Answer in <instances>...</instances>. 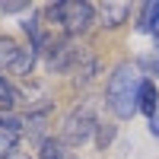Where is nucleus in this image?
<instances>
[{
  "mask_svg": "<svg viewBox=\"0 0 159 159\" xmlns=\"http://www.w3.org/2000/svg\"><path fill=\"white\" fill-rule=\"evenodd\" d=\"M140 70L134 61L115 64L105 83V105L118 121H130L137 115V92H140Z\"/></svg>",
  "mask_w": 159,
  "mask_h": 159,
  "instance_id": "nucleus-1",
  "label": "nucleus"
},
{
  "mask_svg": "<svg viewBox=\"0 0 159 159\" xmlns=\"http://www.w3.org/2000/svg\"><path fill=\"white\" fill-rule=\"evenodd\" d=\"M96 124H99V118H96V111H92V105L80 102V105H73V108L67 111V118H64L61 140L67 143V147H83V143L96 134Z\"/></svg>",
  "mask_w": 159,
  "mask_h": 159,
  "instance_id": "nucleus-2",
  "label": "nucleus"
},
{
  "mask_svg": "<svg viewBox=\"0 0 159 159\" xmlns=\"http://www.w3.org/2000/svg\"><path fill=\"white\" fill-rule=\"evenodd\" d=\"M61 32L70 38H83L92 25H96V3H86V0H61Z\"/></svg>",
  "mask_w": 159,
  "mask_h": 159,
  "instance_id": "nucleus-3",
  "label": "nucleus"
},
{
  "mask_svg": "<svg viewBox=\"0 0 159 159\" xmlns=\"http://www.w3.org/2000/svg\"><path fill=\"white\" fill-rule=\"evenodd\" d=\"M134 7L127 0H105V3H96V25H102L105 32H115L130 19Z\"/></svg>",
  "mask_w": 159,
  "mask_h": 159,
  "instance_id": "nucleus-4",
  "label": "nucleus"
},
{
  "mask_svg": "<svg viewBox=\"0 0 159 159\" xmlns=\"http://www.w3.org/2000/svg\"><path fill=\"white\" fill-rule=\"evenodd\" d=\"M137 111H140V115H147V118H153V115L159 111V86H156V80H147V76L140 80Z\"/></svg>",
  "mask_w": 159,
  "mask_h": 159,
  "instance_id": "nucleus-5",
  "label": "nucleus"
},
{
  "mask_svg": "<svg viewBox=\"0 0 159 159\" xmlns=\"http://www.w3.org/2000/svg\"><path fill=\"white\" fill-rule=\"evenodd\" d=\"M38 159H76V153L61 137H45L38 143Z\"/></svg>",
  "mask_w": 159,
  "mask_h": 159,
  "instance_id": "nucleus-6",
  "label": "nucleus"
},
{
  "mask_svg": "<svg viewBox=\"0 0 159 159\" xmlns=\"http://www.w3.org/2000/svg\"><path fill=\"white\" fill-rule=\"evenodd\" d=\"M38 57H42V54H38V51L32 48V45H25L22 51H19V57H16V64H13V76H19V80H25V76H29L32 70H35V64H38Z\"/></svg>",
  "mask_w": 159,
  "mask_h": 159,
  "instance_id": "nucleus-7",
  "label": "nucleus"
},
{
  "mask_svg": "<svg viewBox=\"0 0 159 159\" xmlns=\"http://www.w3.org/2000/svg\"><path fill=\"white\" fill-rule=\"evenodd\" d=\"M19 51H22V45L16 42V38L0 35V73H3V70H13V64H16Z\"/></svg>",
  "mask_w": 159,
  "mask_h": 159,
  "instance_id": "nucleus-8",
  "label": "nucleus"
},
{
  "mask_svg": "<svg viewBox=\"0 0 159 159\" xmlns=\"http://www.w3.org/2000/svg\"><path fill=\"white\" fill-rule=\"evenodd\" d=\"M19 99H22V96H19V86L13 83L10 76L0 73V111H13Z\"/></svg>",
  "mask_w": 159,
  "mask_h": 159,
  "instance_id": "nucleus-9",
  "label": "nucleus"
},
{
  "mask_svg": "<svg viewBox=\"0 0 159 159\" xmlns=\"http://www.w3.org/2000/svg\"><path fill=\"white\" fill-rule=\"evenodd\" d=\"M156 13H159L156 0H150V3L140 7V16H137V32L140 35H153V29H156Z\"/></svg>",
  "mask_w": 159,
  "mask_h": 159,
  "instance_id": "nucleus-10",
  "label": "nucleus"
},
{
  "mask_svg": "<svg viewBox=\"0 0 159 159\" xmlns=\"http://www.w3.org/2000/svg\"><path fill=\"white\" fill-rule=\"evenodd\" d=\"M92 137H96V147L105 153V150L115 143V137H118V124H115V121H99V124H96V134H92Z\"/></svg>",
  "mask_w": 159,
  "mask_h": 159,
  "instance_id": "nucleus-11",
  "label": "nucleus"
},
{
  "mask_svg": "<svg viewBox=\"0 0 159 159\" xmlns=\"http://www.w3.org/2000/svg\"><path fill=\"white\" fill-rule=\"evenodd\" d=\"M19 137H22V134H13V130H0V159H7V156H13V153H16Z\"/></svg>",
  "mask_w": 159,
  "mask_h": 159,
  "instance_id": "nucleus-12",
  "label": "nucleus"
},
{
  "mask_svg": "<svg viewBox=\"0 0 159 159\" xmlns=\"http://www.w3.org/2000/svg\"><path fill=\"white\" fill-rule=\"evenodd\" d=\"M32 3H0V13H29Z\"/></svg>",
  "mask_w": 159,
  "mask_h": 159,
  "instance_id": "nucleus-13",
  "label": "nucleus"
},
{
  "mask_svg": "<svg viewBox=\"0 0 159 159\" xmlns=\"http://www.w3.org/2000/svg\"><path fill=\"white\" fill-rule=\"evenodd\" d=\"M150 134H153V137L159 140V111H156V115L150 118Z\"/></svg>",
  "mask_w": 159,
  "mask_h": 159,
  "instance_id": "nucleus-14",
  "label": "nucleus"
},
{
  "mask_svg": "<svg viewBox=\"0 0 159 159\" xmlns=\"http://www.w3.org/2000/svg\"><path fill=\"white\" fill-rule=\"evenodd\" d=\"M153 38H156V45H159V13H156V29H153Z\"/></svg>",
  "mask_w": 159,
  "mask_h": 159,
  "instance_id": "nucleus-15",
  "label": "nucleus"
},
{
  "mask_svg": "<svg viewBox=\"0 0 159 159\" xmlns=\"http://www.w3.org/2000/svg\"><path fill=\"white\" fill-rule=\"evenodd\" d=\"M7 159H32V156H25V153H13V156H7Z\"/></svg>",
  "mask_w": 159,
  "mask_h": 159,
  "instance_id": "nucleus-16",
  "label": "nucleus"
}]
</instances>
